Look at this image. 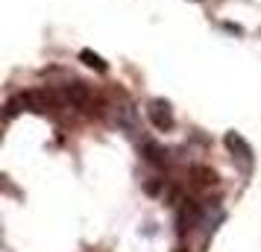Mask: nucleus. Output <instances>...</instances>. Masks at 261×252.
<instances>
[{"label": "nucleus", "mask_w": 261, "mask_h": 252, "mask_svg": "<svg viewBox=\"0 0 261 252\" xmlns=\"http://www.w3.org/2000/svg\"><path fill=\"white\" fill-rule=\"evenodd\" d=\"M147 118H150V123L159 132H170L173 129V108H170L167 100H153L147 106Z\"/></svg>", "instance_id": "f257e3e1"}, {"label": "nucleus", "mask_w": 261, "mask_h": 252, "mask_svg": "<svg viewBox=\"0 0 261 252\" xmlns=\"http://www.w3.org/2000/svg\"><path fill=\"white\" fill-rule=\"evenodd\" d=\"M202 211H205V208H202L200 203H194V200H182V208H179V217H176L179 235H185V232H191L194 226H200Z\"/></svg>", "instance_id": "f03ea898"}, {"label": "nucleus", "mask_w": 261, "mask_h": 252, "mask_svg": "<svg viewBox=\"0 0 261 252\" xmlns=\"http://www.w3.org/2000/svg\"><path fill=\"white\" fill-rule=\"evenodd\" d=\"M62 97H65V103H71V106H76V108L94 111V108H91V88L85 82H68L65 91H62Z\"/></svg>", "instance_id": "7ed1b4c3"}, {"label": "nucleus", "mask_w": 261, "mask_h": 252, "mask_svg": "<svg viewBox=\"0 0 261 252\" xmlns=\"http://www.w3.org/2000/svg\"><path fill=\"white\" fill-rule=\"evenodd\" d=\"M223 144L229 147V153H235V156L241 158V161H244V167H249V164H252V147H249L238 132H226Z\"/></svg>", "instance_id": "20e7f679"}, {"label": "nucleus", "mask_w": 261, "mask_h": 252, "mask_svg": "<svg viewBox=\"0 0 261 252\" xmlns=\"http://www.w3.org/2000/svg\"><path fill=\"white\" fill-rule=\"evenodd\" d=\"M141 156L150 161V164H155V167H165L167 164V150L162 144H153V141H147V144L141 147Z\"/></svg>", "instance_id": "39448f33"}, {"label": "nucleus", "mask_w": 261, "mask_h": 252, "mask_svg": "<svg viewBox=\"0 0 261 252\" xmlns=\"http://www.w3.org/2000/svg\"><path fill=\"white\" fill-rule=\"evenodd\" d=\"M191 179L197 188H212V185H217V173L205 164H197V167H191Z\"/></svg>", "instance_id": "423d86ee"}, {"label": "nucleus", "mask_w": 261, "mask_h": 252, "mask_svg": "<svg viewBox=\"0 0 261 252\" xmlns=\"http://www.w3.org/2000/svg\"><path fill=\"white\" fill-rule=\"evenodd\" d=\"M80 62H83V65H88V68H94V71H106V62H103V56H100V53H94V50H80Z\"/></svg>", "instance_id": "0eeeda50"}, {"label": "nucleus", "mask_w": 261, "mask_h": 252, "mask_svg": "<svg viewBox=\"0 0 261 252\" xmlns=\"http://www.w3.org/2000/svg\"><path fill=\"white\" fill-rule=\"evenodd\" d=\"M162 185H165V179H155V182H147V193H159V191H162Z\"/></svg>", "instance_id": "6e6552de"}, {"label": "nucleus", "mask_w": 261, "mask_h": 252, "mask_svg": "<svg viewBox=\"0 0 261 252\" xmlns=\"http://www.w3.org/2000/svg\"><path fill=\"white\" fill-rule=\"evenodd\" d=\"M179 252H185V249H179Z\"/></svg>", "instance_id": "1a4fd4ad"}]
</instances>
